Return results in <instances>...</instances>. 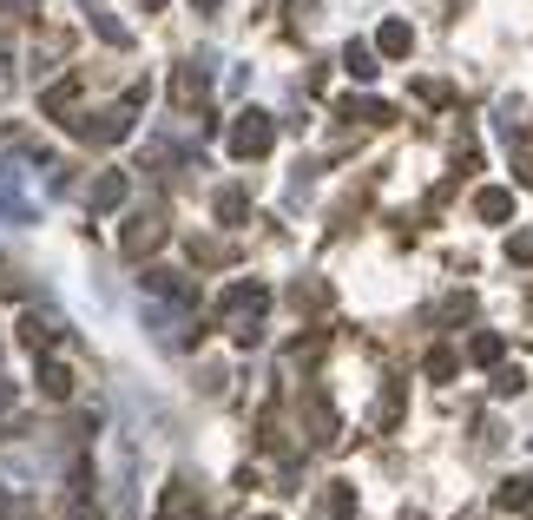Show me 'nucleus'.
<instances>
[{
    "label": "nucleus",
    "mask_w": 533,
    "mask_h": 520,
    "mask_svg": "<svg viewBox=\"0 0 533 520\" xmlns=\"http://www.w3.org/2000/svg\"><path fill=\"white\" fill-rule=\"evenodd\" d=\"M158 237H165V224H158V218H132V224H126V251H132V257H145Z\"/></svg>",
    "instance_id": "obj_4"
},
{
    "label": "nucleus",
    "mask_w": 533,
    "mask_h": 520,
    "mask_svg": "<svg viewBox=\"0 0 533 520\" xmlns=\"http://www.w3.org/2000/svg\"><path fill=\"white\" fill-rule=\"evenodd\" d=\"M343 60H349V73H356V79H369V73H376V53H369V47H349Z\"/></svg>",
    "instance_id": "obj_10"
},
{
    "label": "nucleus",
    "mask_w": 533,
    "mask_h": 520,
    "mask_svg": "<svg viewBox=\"0 0 533 520\" xmlns=\"http://www.w3.org/2000/svg\"><path fill=\"white\" fill-rule=\"evenodd\" d=\"M257 520H277V514H257Z\"/></svg>",
    "instance_id": "obj_18"
},
{
    "label": "nucleus",
    "mask_w": 533,
    "mask_h": 520,
    "mask_svg": "<svg viewBox=\"0 0 533 520\" xmlns=\"http://www.w3.org/2000/svg\"><path fill=\"white\" fill-rule=\"evenodd\" d=\"M501 336H494V330H481V336H474V343H468V356H474V363H501Z\"/></svg>",
    "instance_id": "obj_6"
},
{
    "label": "nucleus",
    "mask_w": 533,
    "mask_h": 520,
    "mask_svg": "<svg viewBox=\"0 0 533 520\" xmlns=\"http://www.w3.org/2000/svg\"><path fill=\"white\" fill-rule=\"evenodd\" d=\"M218 218H231V224L244 218V191H224V198H218Z\"/></svg>",
    "instance_id": "obj_13"
},
{
    "label": "nucleus",
    "mask_w": 533,
    "mask_h": 520,
    "mask_svg": "<svg viewBox=\"0 0 533 520\" xmlns=\"http://www.w3.org/2000/svg\"><path fill=\"white\" fill-rule=\"evenodd\" d=\"M494 507H501V514H527L533 507V474H507L501 488H494Z\"/></svg>",
    "instance_id": "obj_2"
},
{
    "label": "nucleus",
    "mask_w": 533,
    "mask_h": 520,
    "mask_svg": "<svg viewBox=\"0 0 533 520\" xmlns=\"http://www.w3.org/2000/svg\"><path fill=\"white\" fill-rule=\"evenodd\" d=\"M428 376H435V382L455 376V349H435V356H428Z\"/></svg>",
    "instance_id": "obj_12"
},
{
    "label": "nucleus",
    "mask_w": 533,
    "mask_h": 520,
    "mask_svg": "<svg viewBox=\"0 0 533 520\" xmlns=\"http://www.w3.org/2000/svg\"><path fill=\"white\" fill-rule=\"evenodd\" d=\"M507 257H514V264H533V231H520L514 244H507Z\"/></svg>",
    "instance_id": "obj_14"
},
{
    "label": "nucleus",
    "mask_w": 533,
    "mask_h": 520,
    "mask_svg": "<svg viewBox=\"0 0 533 520\" xmlns=\"http://www.w3.org/2000/svg\"><path fill=\"white\" fill-rule=\"evenodd\" d=\"M336 112H343V119H362V126H389V119H395V112L382 106V99H343Z\"/></svg>",
    "instance_id": "obj_5"
},
{
    "label": "nucleus",
    "mask_w": 533,
    "mask_h": 520,
    "mask_svg": "<svg viewBox=\"0 0 533 520\" xmlns=\"http://www.w3.org/2000/svg\"><path fill=\"white\" fill-rule=\"evenodd\" d=\"M527 389V376H520V369H501V376H494V395H520Z\"/></svg>",
    "instance_id": "obj_11"
},
{
    "label": "nucleus",
    "mask_w": 533,
    "mask_h": 520,
    "mask_svg": "<svg viewBox=\"0 0 533 520\" xmlns=\"http://www.w3.org/2000/svg\"><path fill=\"white\" fill-rule=\"evenodd\" d=\"M119 198H126V178H99L93 205H99V211H112V205H119Z\"/></svg>",
    "instance_id": "obj_9"
},
{
    "label": "nucleus",
    "mask_w": 533,
    "mask_h": 520,
    "mask_svg": "<svg viewBox=\"0 0 533 520\" xmlns=\"http://www.w3.org/2000/svg\"><path fill=\"white\" fill-rule=\"evenodd\" d=\"M79 520H99V514H79Z\"/></svg>",
    "instance_id": "obj_16"
},
{
    "label": "nucleus",
    "mask_w": 533,
    "mask_h": 520,
    "mask_svg": "<svg viewBox=\"0 0 533 520\" xmlns=\"http://www.w3.org/2000/svg\"><path fill=\"white\" fill-rule=\"evenodd\" d=\"M270 139H277V126H270L264 112H244V119L231 126V152H237V158H264Z\"/></svg>",
    "instance_id": "obj_1"
},
{
    "label": "nucleus",
    "mask_w": 533,
    "mask_h": 520,
    "mask_svg": "<svg viewBox=\"0 0 533 520\" xmlns=\"http://www.w3.org/2000/svg\"><path fill=\"white\" fill-rule=\"evenodd\" d=\"M474 218H487V224H507V218H514V191H501V185L474 191Z\"/></svg>",
    "instance_id": "obj_3"
},
{
    "label": "nucleus",
    "mask_w": 533,
    "mask_h": 520,
    "mask_svg": "<svg viewBox=\"0 0 533 520\" xmlns=\"http://www.w3.org/2000/svg\"><path fill=\"white\" fill-rule=\"evenodd\" d=\"M40 382H47V395H73V369H60V363L40 369Z\"/></svg>",
    "instance_id": "obj_8"
},
{
    "label": "nucleus",
    "mask_w": 533,
    "mask_h": 520,
    "mask_svg": "<svg viewBox=\"0 0 533 520\" xmlns=\"http://www.w3.org/2000/svg\"><path fill=\"white\" fill-rule=\"evenodd\" d=\"M198 7H204V14H211V7H218V0H198Z\"/></svg>",
    "instance_id": "obj_15"
},
{
    "label": "nucleus",
    "mask_w": 533,
    "mask_h": 520,
    "mask_svg": "<svg viewBox=\"0 0 533 520\" xmlns=\"http://www.w3.org/2000/svg\"><path fill=\"white\" fill-rule=\"evenodd\" d=\"M415 47V33L402 27V20H389V27H382V53H408Z\"/></svg>",
    "instance_id": "obj_7"
},
{
    "label": "nucleus",
    "mask_w": 533,
    "mask_h": 520,
    "mask_svg": "<svg viewBox=\"0 0 533 520\" xmlns=\"http://www.w3.org/2000/svg\"><path fill=\"white\" fill-rule=\"evenodd\" d=\"M402 520H422V514H402Z\"/></svg>",
    "instance_id": "obj_17"
}]
</instances>
